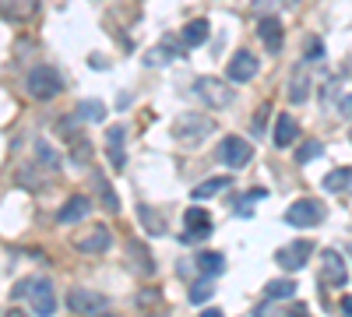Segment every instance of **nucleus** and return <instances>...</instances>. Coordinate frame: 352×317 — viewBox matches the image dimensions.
<instances>
[{"mask_svg":"<svg viewBox=\"0 0 352 317\" xmlns=\"http://www.w3.org/2000/svg\"><path fill=\"white\" fill-rule=\"evenodd\" d=\"M264 296L268 300H289V296H296V282L292 278H272L264 285Z\"/></svg>","mask_w":352,"mask_h":317,"instance_id":"24","label":"nucleus"},{"mask_svg":"<svg viewBox=\"0 0 352 317\" xmlns=\"http://www.w3.org/2000/svg\"><path fill=\"white\" fill-rule=\"evenodd\" d=\"M272 117V106H261L257 117H254V134H264V120Z\"/></svg>","mask_w":352,"mask_h":317,"instance_id":"32","label":"nucleus"},{"mask_svg":"<svg viewBox=\"0 0 352 317\" xmlns=\"http://www.w3.org/2000/svg\"><path fill=\"white\" fill-rule=\"evenodd\" d=\"M320 152H324V145H320L317 138H310V141H303V145H300V152H296V162H300V166H303V162H314Z\"/></svg>","mask_w":352,"mask_h":317,"instance_id":"30","label":"nucleus"},{"mask_svg":"<svg viewBox=\"0 0 352 317\" xmlns=\"http://www.w3.org/2000/svg\"><path fill=\"white\" fill-rule=\"evenodd\" d=\"M25 89H28V96H32V99L50 102V99H56V96L64 92V78H60V71H56V67L39 64V67L28 71V78H25Z\"/></svg>","mask_w":352,"mask_h":317,"instance_id":"1","label":"nucleus"},{"mask_svg":"<svg viewBox=\"0 0 352 317\" xmlns=\"http://www.w3.org/2000/svg\"><path fill=\"white\" fill-rule=\"evenodd\" d=\"M0 4H4V11L11 14V18H32L36 11H39V0H0Z\"/></svg>","mask_w":352,"mask_h":317,"instance_id":"25","label":"nucleus"},{"mask_svg":"<svg viewBox=\"0 0 352 317\" xmlns=\"http://www.w3.org/2000/svg\"><path fill=\"white\" fill-rule=\"evenodd\" d=\"M138 219H141V226L148 229L152 237H162L166 233V219L159 212H152V205H138Z\"/></svg>","mask_w":352,"mask_h":317,"instance_id":"22","label":"nucleus"},{"mask_svg":"<svg viewBox=\"0 0 352 317\" xmlns=\"http://www.w3.org/2000/svg\"><path fill=\"white\" fill-rule=\"evenodd\" d=\"M67 307H71V314H81V317H99L109 307V300L102 293H92V289H71Z\"/></svg>","mask_w":352,"mask_h":317,"instance_id":"8","label":"nucleus"},{"mask_svg":"<svg viewBox=\"0 0 352 317\" xmlns=\"http://www.w3.org/2000/svg\"><path fill=\"white\" fill-rule=\"evenodd\" d=\"M25 296L32 300V310H36L39 317H53V310H56V293H53V282H50V278H43V275H28V289H25Z\"/></svg>","mask_w":352,"mask_h":317,"instance_id":"6","label":"nucleus"},{"mask_svg":"<svg viewBox=\"0 0 352 317\" xmlns=\"http://www.w3.org/2000/svg\"><path fill=\"white\" fill-rule=\"evenodd\" d=\"M99 317H116V314H106V310H102V314H99Z\"/></svg>","mask_w":352,"mask_h":317,"instance_id":"39","label":"nucleus"},{"mask_svg":"<svg viewBox=\"0 0 352 317\" xmlns=\"http://www.w3.org/2000/svg\"><path fill=\"white\" fill-rule=\"evenodd\" d=\"M201 317H226V314H222V310H215V307H212V310H204V314H201Z\"/></svg>","mask_w":352,"mask_h":317,"instance_id":"37","label":"nucleus"},{"mask_svg":"<svg viewBox=\"0 0 352 317\" xmlns=\"http://www.w3.org/2000/svg\"><path fill=\"white\" fill-rule=\"evenodd\" d=\"M36 162H39V166H46L50 173H56V169H60V159H56V152H53L50 145H43V141L36 145Z\"/></svg>","mask_w":352,"mask_h":317,"instance_id":"28","label":"nucleus"},{"mask_svg":"<svg viewBox=\"0 0 352 317\" xmlns=\"http://www.w3.org/2000/svg\"><path fill=\"white\" fill-rule=\"evenodd\" d=\"M226 187H229V177H212V180H204V184H197V187H194V201L215 197V194H222Z\"/></svg>","mask_w":352,"mask_h":317,"instance_id":"26","label":"nucleus"},{"mask_svg":"<svg viewBox=\"0 0 352 317\" xmlns=\"http://www.w3.org/2000/svg\"><path fill=\"white\" fill-rule=\"evenodd\" d=\"M194 272L197 275H204V278H215V275H222L226 272V257L219 254V250H204V254H197L194 257Z\"/></svg>","mask_w":352,"mask_h":317,"instance_id":"16","label":"nucleus"},{"mask_svg":"<svg viewBox=\"0 0 352 317\" xmlns=\"http://www.w3.org/2000/svg\"><path fill=\"white\" fill-rule=\"evenodd\" d=\"M289 317H310V314H307V307H303V303H296V310H292Z\"/></svg>","mask_w":352,"mask_h":317,"instance_id":"36","label":"nucleus"},{"mask_svg":"<svg viewBox=\"0 0 352 317\" xmlns=\"http://www.w3.org/2000/svg\"><path fill=\"white\" fill-rule=\"evenodd\" d=\"M204 237H212V215L204 208H187L184 212V237H180V243H201Z\"/></svg>","mask_w":352,"mask_h":317,"instance_id":"9","label":"nucleus"},{"mask_svg":"<svg viewBox=\"0 0 352 317\" xmlns=\"http://www.w3.org/2000/svg\"><path fill=\"white\" fill-rule=\"evenodd\" d=\"M342 113H345V117H352V96L342 99Z\"/></svg>","mask_w":352,"mask_h":317,"instance_id":"34","label":"nucleus"},{"mask_svg":"<svg viewBox=\"0 0 352 317\" xmlns=\"http://www.w3.org/2000/svg\"><path fill=\"white\" fill-rule=\"evenodd\" d=\"M74 120H92V124H102V120H106V106H102V102H96V99H85V102H78V109H74Z\"/></svg>","mask_w":352,"mask_h":317,"instance_id":"23","label":"nucleus"},{"mask_svg":"<svg viewBox=\"0 0 352 317\" xmlns=\"http://www.w3.org/2000/svg\"><path fill=\"white\" fill-rule=\"evenodd\" d=\"M212 131H215V120L208 117V113H184L173 127V138L184 141V145H201Z\"/></svg>","mask_w":352,"mask_h":317,"instance_id":"2","label":"nucleus"},{"mask_svg":"<svg viewBox=\"0 0 352 317\" xmlns=\"http://www.w3.org/2000/svg\"><path fill=\"white\" fill-rule=\"evenodd\" d=\"M194 96L204 106H212V109H226V106H232V85L222 81V78H197L194 81Z\"/></svg>","mask_w":352,"mask_h":317,"instance_id":"4","label":"nucleus"},{"mask_svg":"<svg viewBox=\"0 0 352 317\" xmlns=\"http://www.w3.org/2000/svg\"><path fill=\"white\" fill-rule=\"evenodd\" d=\"M96 187H99V197H102V208L106 212H120V201H116V194H113V187H109V180H96Z\"/></svg>","mask_w":352,"mask_h":317,"instance_id":"29","label":"nucleus"},{"mask_svg":"<svg viewBox=\"0 0 352 317\" xmlns=\"http://www.w3.org/2000/svg\"><path fill=\"white\" fill-rule=\"evenodd\" d=\"M74 247L81 254H106L113 247V233H109L106 226H96V229H88V233L74 237Z\"/></svg>","mask_w":352,"mask_h":317,"instance_id":"12","label":"nucleus"},{"mask_svg":"<svg viewBox=\"0 0 352 317\" xmlns=\"http://www.w3.org/2000/svg\"><path fill=\"white\" fill-rule=\"evenodd\" d=\"M296 134H300V124L289 117V113H282V117L275 120V145L278 149H289L292 141H296Z\"/></svg>","mask_w":352,"mask_h":317,"instance_id":"19","label":"nucleus"},{"mask_svg":"<svg viewBox=\"0 0 352 317\" xmlns=\"http://www.w3.org/2000/svg\"><path fill=\"white\" fill-rule=\"evenodd\" d=\"M324 215H328L324 201H317V197H300V201H292V205H289L285 222L296 226V229H314V226L324 222Z\"/></svg>","mask_w":352,"mask_h":317,"instance_id":"3","label":"nucleus"},{"mask_svg":"<svg viewBox=\"0 0 352 317\" xmlns=\"http://www.w3.org/2000/svg\"><path fill=\"white\" fill-rule=\"evenodd\" d=\"M124 138H127V131H124L120 124H113V127L106 131V152H109V166H113L116 173L127 166V159H124Z\"/></svg>","mask_w":352,"mask_h":317,"instance_id":"14","label":"nucleus"},{"mask_svg":"<svg viewBox=\"0 0 352 317\" xmlns=\"http://www.w3.org/2000/svg\"><path fill=\"white\" fill-rule=\"evenodd\" d=\"M219 162L222 166H229V169H243L250 159H254V149H250V141H243L240 134H229V138H222L219 141Z\"/></svg>","mask_w":352,"mask_h":317,"instance_id":"5","label":"nucleus"},{"mask_svg":"<svg viewBox=\"0 0 352 317\" xmlns=\"http://www.w3.org/2000/svg\"><path fill=\"white\" fill-rule=\"evenodd\" d=\"M4 317H28V314H25V310H14V307H11V310H8Z\"/></svg>","mask_w":352,"mask_h":317,"instance_id":"38","label":"nucleus"},{"mask_svg":"<svg viewBox=\"0 0 352 317\" xmlns=\"http://www.w3.org/2000/svg\"><path fill=\"white\" fill-rule=\"evenodd\" d=\"M212 293H215V285H212V278H197L194 285H190V303H208L212 300Z\"/></svg>","mask_w":352,"mask_h":317,"instance_id":"27","label":"nucleus"},{"mask_svg":"<svg viewBox=\"0 0 352 317\" xmlns=\"http://www.w3.org/2000/svg\"><path fill=\"white\" fill-rule=\"evenodd\" d=\"M310 254H314V243L310 240H296V243H285L275 250V265L282 272H300L307 261H310Z\"/></svg>","mask_w":352,"mask_h":317,"instance_id":"7","label":"nucleus"},{"mask_svg":"<svg viewBox=\"0 0 352 317\" xmlns=\"http://www.w3.org/2000/svg\"><path fill=\"white\" fill-rule=\"evenodd\" d=\"M226 74H229V81H236V85L254 81V78H257V56H254L250 50H236V53L229 56Z\"/></svg>","mask_w":352,"mask_h":317,"instance_id":"11","label":"nucleus"},{"mask_svg":"<svg viewBox=\"0 0 352 317\" xmlns=\"http://www.w3.org/2000/svg\"><path fill=\"white\" fill-rule=\"evenodd\" d=\"M208 32H212V25L204 21V18H194L187 28H184V46L187 50H194V46H201L204 39H208Z\"/></svg>","mask_w":352,"mask_h":317,"instance_id":"21","label":"nucleus"},{"mask_svg":"<svg viewBox=\"0 0 352 317\" xmlns=\"http://www.w3.org/2000/svg\"><path fill=\"white\" fill-rule=\"evenodd\" d=\"M307 56H310V61H317V56H324V46H320L317 39H310V43H307Z\"/></svg>","mask_w":352,"mask_h":317,"instance_id":"33","label":"nucleus"},{"mask_svg":"<svg viewBox=\"0 0 352 317\" xmlns=\"http://www.w3.org/2000/svg\"><path fill=\"white\" fill-rule=\"evenodd\" d=\"M320 184H324L328 194H342V190H349V187H352V166H338V169H331Z\"/></svg>","mask_w":352,"mask_h":317,"instance_id":"20","label":"nucleus"},{"mask_svg":"<svg viewBox=\"0 0 352 317\" xmlns=\"http://www.w3.org/2000/svg\"><path fill=\"white\" fill-rule=\"evenodd\" d=\"M257 36H261V43L268 46V53H282V21L278 18H261V25H257Z\"/></svg>","mask_w":352,"mask_h":317,"instance_id":"17","label":"nucleus"},{"mask_svg":"<svg viewBox=\"0 0 352 317\" xmlns=\"http://www.w3.org/2000/svg\"><path fill=\"white\" fill-rule=\"evenodd\" d=\"M342 314H345V317H352V296H345V300H342Z\"/></svg>","mask_w":352,"mask_h":317,"instance_id":"35","label":"nucleus"},{"mask_svg":"<svg viewBox=\"0 0 352 317\" xmlns=\"http://www.w3.org/2000/svg\"><path fill=\"white\" fill-rule=\"evenodd\" d=\"M88 212H92V201H88L85 194H74V197L64 201V208L56 212V222H60V226H74V222H81Z\"/></svg>","mask_w":352,"mask_h":317,"instance_id":"13","label":"nucleus"},{"mask_svg":"<svg viewBox=\"0 0 352 317\" xmlns=\"http://www.w3.org/2000/svg\"><path fill=\"white\" fill-rule=\"evenodd\" d=\"M184 50H187V46H176V43H173V39L166 36L159 50H152V53H144V64H148V67H162L166 61H173V56H184Z\"/></svg>","mask_w":352,"mask_h":317,"instance_id":"18","label":"nucleus"},{"mask_svg":"<svg viewBox=\"0 0 352 317\" xmlns=\"http://www.w3.org/2000/svg\"><path fill=\"white\" fill-rule=\"evenodd\" d=\"M345 282H349L345 257L338 250H324V261H320V285H328V289H342Z\"/></svg>","mask_w":352,"mask_h":317,"instance_id":"10","label":"nucleus"},{"mask_svg":"<svg viewBox=\"0 0 352 317\" xmlns=\"http://www.w3.org/2000/svg\"><path fill=\"white\" fill-rule=\"evenodd\" d=\"M127 257H131V261H134V268H138V275H144V278H148V275H155V257H152V250L148 247H144L141 240H127Z\"/></svg>","mask_w":352,"mask_h":317,"instance_id":"15","label":"nucleus"},{"mask_svg":"<svg viewBox=\"0 0 352 317\" xmlns=\"http://www.w3.org/2000/svg\"><path fill=\"white\" fill-rule=\"evenodd\" d=\"M307 92H310V81H307V71H300V78H292V85H289V99L292 102H303Z\"/></svg>","mask_w":352,"mask_h":317,"instance_id":"31","label":"nucleus"}]
</instances>
